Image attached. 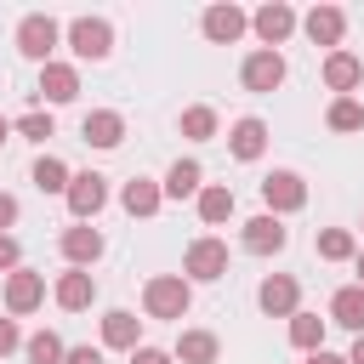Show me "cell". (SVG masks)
Segmentation results:
<instances>
[{
	"instance_id": "obj_1",
	"label": "cell",
	"mask_w": 364,
	"mask_h": 364,
	"mask_svg": "<svg viewBox=\"0 0 364 364\" xmlns=\"http://www.w3.org/2000/svg\"><path fill=\"white\" fill-rule=\"evenodd\" d=\"M188 307H193V284L182 273H154L142 284V313L148 318H188Z\"/></svg>"
},
{
	"instance_id": "obj_2",
	"label": "cell",
	"mask_w": 364,
	"mask_h": 364,
	"mask_svg": "<svg viewBox=\"0 0 364 364\" xmlns=\"http://www.w3.org/2000/svg\"><path fill=\"white\" fill-rule=\"evenodd\" d=\"M57 40H63V23L57 17H46V11H28L23 23H17V51L28 57V63H51V51H57Z\"/></svg>"
},
{
	"instance_id": "obj_3",
	"label": "cell",
	"mask_w": 364,
	"mask_h": 364,
	"mask_svg": "<svg viewBox=\"0 0 364 364\" xmlns=\"http://www.w3.org/2000/svg\"><path fill=\"white\" fill-rule=\"evenodd\" d=\"M63 40L74 46L80 63H102V57L114 51V23H108V17H74V23L63 28Z\"/></svg>"
},
{
	"instance_id": "obj_4",
	"label": "cell",
	"mask_w": 364,
	"mask_h": 364,
	"mask_svg": "<svg viewBox=\"0 0 364 364\" xmlns=\"http://www.w3.org/2000/svg\"><path fill=\"white\" fill-rule=\"evenodd\" d=\"M222 273H228V245L210 239V233L193 239L188 256H182V279H188V284H210V279H222Z\"/></svg>"
},
{
	"instance_id": "obj_5",
	"label": "cell",
	"mask_w": 364,
	"mask_h": 364,
	"mask_svg": "<svg viewBox=\"0 0 364 364\" xmlns=\"http://www.w3.org/2000/svg\"><path fill=\"white\" fill-rule=\"evenodd\" d=\"M296 23H301V17H296V11L284 6V0H267L262 11H250V28H256L262 51H279V46H284V40L296 34Z\"/></svg>"
},
{
	"instance_id": "obj_6",
	"label": "cell",
	"mask_w": 364,
	"mask_h": 364,
	"mask_svg": "<svg viewBox=\"0 0 364 364\" xmlns=\"http://www.w3.org/2000/svg\"><path fill=\"white\" fill-rule=\"evenodd\" d=\"M68 210H74V222H91L102 205H108V176H97V171H74L68 176Z\"/></svg>"
},
{
	"instance_id": "obj_7",
	"label": "cell",
	"mask_w": 364,
	"mask_h": 364,
	"mask_svg": "<svg viewBox=\"0 0 364 364\" xmlns=\"http://www.w3.org/2000/svg\"><path fill=\"white\" fill-rule=\"evenodd\" d=\"M262 205H267V216H290V210H301L307 205V182L296 176V171H273L267 182H262Z\"/></svg>"
},
{
	"instance_id": "obj_8",
	"label": "cell",
	"mask_w": 364,
	"mask_h": 364,
	"mask_svg": "<svg viewBox=\"0 0 364 364\" xmlns=\"http://www.w3.org/2000/svg\"><path fill=\"white\" fill-rule=\"evenodd\" d=\"M40 301H46V273H34V267H17V273H6V313H11V318L34 313Z\"/></svg>"
},
{
	"instance_id": "obj_9",
	"label": "cell",
	"mask_w": 364,
	"mask_h": 364,
	"mask_svg": "<svg viewBox=\"0 0 364 364\" xmlns=\"http://www.w3.org/2000/svg\"><path fill=\"white\" fill-rule=\"evenodd\" d=\"M239 239H245V250H250V256H279V250L290 245V228H284L279 216H267V210H262V216H250V222H245V233H239Z\"/></svg>"
},
{
	"instance_id": "obj_10",
	"label": "cell",
	"mask_w": 364,
	"mask_h": 364,
	"mask_svg": "<svg viewBox=\"0 0 364 364\" xmlns=\"http://www.w3.org/2000/svg\"><path fill=\"white\" fill-rule=\"evenodd\" d=\"M256 301H262V313H267V318H290V313L301 307V284H296L290 273H267V279H262V290H256Z\"/></svg>"
},
{
	"instance_id": "obj_11",
	"label": "cell",
	"mask_w": 364,
	"mask_h": 364,
	"mask_svg": "<svg viewBox=\"0 0 364 364\" xmlns=\"http://www.w3.org/2000/svg\"><path fill=\"white\" fill-rule=\"evenodd\" d=\"M199 28H205V40H210V46H233V40H239V34L250 28V17H245V11H239V6L228 0V6H205Z\"/></svg>"
},
{
	"instance_id": "obj_12",
	"label": "cell",
	"mask_w": 364,
	"mask_h": 364,
	"mask_svg": "<svg viewBox=\"0 0 364 364\" xmlns=\"http://www.w3.org/2000/svg\"><path fill=\"white\" fill-rule=\"evenodd\" d=\"M239 80H245V91H279L284 85V57L279 51H250L245 57V68H239Z\"/></svg>"
},
{
	"instance_id": "obj_13",
	"label": "cell",
	"mask_w": 364,
	"mask_h": 364,
	"mask_svg": "<svg viewBox=\"0 0 364 364\" xmlns=\"http://www.w3.org/2000/svg\"><path fill=\"white\" fill-rule=\"evenodd\" d=\"M301 28H307V40H313V46H330V51H341L347 11H341V6H313V11L301 17Z\"/></svg>"
},
{
	"instance_id": "obj_14",
	"label": "cell",
	"mask_w": 364,
	"mask_h": 364,
	"mask_svg": "<svg viewBox=\"0 0 364 364\" xmlns=\"http://www.w3.org/2000/svg\"><path fill=\"white\" fill-rule=\"evenodd\" d=\"M40 97H46L51 108L74 102V97H80V68H74V63H57V57H51V63L40 68Z\"/></svg>"
},
{
	"instance_id": "obj_15",
	"label": "cell",
	"mask_w": 364,
	"mask_h": 364,
	"mask_svg": "<svg viewBox=\"0 0 364 364\" xmlns=\"http://www.w3.org/2000/svg\"><path fill=\"white\" fill-rule=\"evenodd\" d=\"M80 136H85L91 148H119V142H125V114H114V108H91V114L80 119Z\"/></svg>"
},
{
	"instance_id": "obj_16",
	"label": "cell",
	"mask_w": 364,
	"mask_h": 364,
	"mask_svg": "<svg viewBox=\"0 0 364 364\" xmlns=\"http://www.w3.org/2000/svg\"><path fill=\"white\" fill-rule=\"evenodd\" d=\"M63 256H68V267H85V273H91V262L102 256V233H97L91 222L63 228Z\"/></svg>"
},
{
	"instance_id": "obj_17",
	"label": "cell",
	"mask_w": 364,
	"mask_h": 364,
	"mask_svg": "<svg viewBox=\"0 0 364 364\" xmlns=\"http://www.w3.org/2000/svg\"><path fill=\"white\" fill-rule=\"evenodd\" d=\"M51 296H57V307H63V313H85V307L97 301V279H91L85 267H68V273L57 279V290H51Z\"/></svg>"
},
{
	"instance_id": "obj_18",
	"label": "cell",
	"mask_w": 364,
	"mask_h": 364,
	"mask_svg": "<svg viewBox=\"0 0 364 364\" xmlns=\"http://www.w3.org/2000/svg\"><path fill=\"white\" fill-rule=\"evenodd\" d=\"M102 347L136 353V347H142V318L125 313V307H108V313H102Z\"/></svg>"
},
{
	"instance_id": "obj_19",
	"label": "cell",
	"mask_w": 364,
	"mask_h": 364,
	"mask_svg": "<svg viewBox=\"0 0 364 364\" xmlns=\"http://www.w3.org/2000/svg\"><path fill=\"white\" fill-rule=\"evenodd\" d=\"M324 85H330L336 97H353V91L364 85V63H358L353 51H330V57H324Z\"/></svg>"
},
{
	"instance_id": "obj_20",
	"label": "cell",
	"mask_w": 364,
	"mask_h": 364,
	"mask_svg": "<svg viewBox=\"0 0 364 364\" xmlns=\"http://www.w3.org/2000/svg\"><path fill=\"white\" fill-rule=\"evenodd\" d=\"M228 148H233V159H262L267 154V125L256 119V114H245V119H233V131H228Z\"/></svg>"
},
{
	"instance_id": "obj_21",
	"label": "cell",
	"mask_w": 364,
	"mask_h": 364,
	"mask_svg": "<svg viewBox=\"0 0 364 364\" xmlns=\"http://www.w3.org/2000/svg\"><path fill=\"white\" fill-rule=\"evenodd\" d=\"M330 324L364 336V284H341V290L330 296Z\"/></svg>"
},
{
	"instance_id": "obj_22",
	"label": "cell",
	"mask_w": 364,
	"mask_h": 364,
	"mask_svg": "<svg viewBox=\"0 0 364 364\" xmlns=\"http://www.w3.org/2000/svg\"><path fill=\"white\" fill-rule=\"evenodd\" d=\"M205 188V171H199V159H176L171 171H165V182H159V193L165 199H193Z\"/></svg>"
},
{
	"instance_id": "obj_23",
	"label": "cell",
	"mask_w": 364,
	"mask_h": 364,
	"mask_svg": "<svg viewBox=\"0 0 364 364\" xmlns=\"http://www.w3.org/2000/svg\"><path fill=\"white\" fill-rule=\"evenodd\" d=\"M119 205H125L131 216H154V210L165 205V193H159V182H154V176H131V182L119 188Z\"/></svg>"
},
{
	"instance_id": "obj_24",
	"label": "cell",
	"mask_w": 364,
	"mask_h": 364,
	"mask_svg": "<svg viewBox=\"0 0 364 364\" xmlns=\"http://www.w3.org/2000/svg\"><path fill=\"white\" fill-rule=\"evenodd\" d=\"M216 353H222V341H216L210 330H182L171 358H182V364H216Z\"/></svg>"
},
{
	"instance_id": "obj_25",
	"label": "cell",
	"mask_w": 364,
	"mask_h": 364,
	"mask_svg": "<svg viewBox=\"0 0 364 364\" xmlns=\"http://www.w3.org/2000/svg\"><path fill=\"white\" fill-rule=\"evenodd\" d=\"M193 199H199V222H205V228H216V222L233 216V188H222V182H205Z\"/></svg>"
},
{
	"instance_id": "obj_26",
	"label": "cell",
	"mask_w": 364,
	"mask_h": 364,
	"mask_svg": "<svg viewBox=\"0 0 364 364\" xmlns=\"http://www.w3.org/2000/svg\"><path fill=\"white\" fill-rule=\"evenodd\" d=\"M324 324L330 318H318V313H290V347H301V353H318L324 347Z\"/></svg>"
},
{
	"instance_id": "obj_27",
	"label": "cell",
	"mask_w": 364,
	"mask_h": 364,
	"mask_svg": "<svg viewBox=\"0 0 364 364\" xmlns=\"http://www.w3.org/2000/svg\"><path fill=\"white\" fill-rule=\"evenodd\" d=\"M68 176H74V171H68L57 154H40V159H34V188H40V193H68Z\"/></svg>"
},
{
	"instance_id": "obj_28",
	"label": "cell",
	"mask_w": 364,
	"mask_h": 364,
	"mask_svg": "<svg viewBox=\"0 0 364 364\" xmlns=\"http://www.w3.org/2000/svg\"><path fill=\"white\" fill-rule=\"evenodd\" d=\"M63 336H51V330H34V336H23V358L28 364H63Z\"/></svg>"
},
{
	"instance_id": "obj_29",
	"label": "cell",
	"mask_w": 364,
	"mask_h": 364,
	"mask_svg": "<svg viewBox=\"0 0 364 364\" xmlns=\"http://www.w3.org/2000/svg\"><path fill=\"white\" fill-rule=\"evenodd\" d=\"M313 245H318V256H324V262H353V256H358V239H353L347 228H324Z\"/></svg>"
},
{
	"instance_id": "obj_30",
	"label": "cell",
	"mask_w": 364,
	"mask_h": 364,
	"mask_svg": "<svg viewBox=\"0 0 364 364\" xmlns=\"http://www.w3.org/2000/svg\"><path fill=\"white\" fill-rule=\"evenodd\" d=\"M182 136H188V142H210V136H216V108H205V102L182 108Z\"/></svg>"
},
{
	"instance_id": "obj_31",
	"label": "cell",
	"mask_w": 364,
	"mask_h": 364,
	"mask_svg": "<svg viewBox=\"0 0 364 364\" xmlns=\"http://www.w3.org/2000/svg\"><path fill=\"white\" fill-rule=\"evenodd\" d=\"M324 119H330V131H364V102L358 97H336Z\"/></svg>"
},
{
	"instance_id": "obj_32",
	"label": "cell",
	"mask_w": 364,
	"mask_h": 364,
	"mask_svg": "<svg viewBox=\"0 0 364 364\" xmlns=\"http://www.w3.org/2000/svg\"><path fill=\"white\" fill-rule=\"evenodd\" d=\"M17 131H23L28 142H46V136H57V119H51L46 108H28V114L17 119Z\"/></svg>"
},
{
	"instance_id": "obj_33",
	"label": "cell",
	"mask_w": 364,
	"mask_h": 364,
	"mask_svg": "<svg viewBox=\"0 0 364 364\" xmlns=\"http://www.w3.org/2000/svg\"><path fill=\"white\" fill-rule=\"evenodd\" d=\"M17 267H23V245L11 233H0V273H17Z\"/></svg>"
},
{
	"instance_id": "obj_34",
	"label": "cell",
	"mask_w": 364,
	"mask_h": 364,
	"mask_svg": "<svg viewBox=\"0 0 364 364\" xmlns=\"http://www.w3.org/2000/svg\"><path fill=\"white\" fill-rule=\"evenodd\" d=\"M17 347H23V330H17V318L6 313V318H0V358H6V353H17Z\"/></svg>"
},
{
	"instance_id": "obj_35",
	"label": "cell",
	"mask_w": 364,
	"mask_h": 364,
	"mask_svg": "<svg viewBox=\"0 0 364 364\" xmlns=\"http://www.w3.org/2000/svg\"><path fill=\"white\" fill-rule=\"evenodd\" d=\"M63 364H102V353H97V347H68Z\"/></svg>"
},
{
	"instance_id": "obj_36",
	"label": "cell",
	"mask_w": 364,
	"mask_h": 364,
	"mask_svg": "<svg viewBox=\"0 0 364 364\" xmlns=\"http://www.w3.org/2000/svg\"><path fill=\"white\" fill-rule=\"evenodd\" d=\"M131 364H176V358H171V353H159V347H136V353H131Z\"/></svg>"
},
{
	"instance_id": "obj_37",
	"label": "cell",
	"mask_w": 364,
	"mask_h": 364,
	"mask_svg": "<svg viewBox=\"0 0 364 364\" xmlns=\"http://www.w3.org/2000/svg\"><path fill=\"white\" fill-rule=\"evenodd\" d=\"M11 222H17V199H11V193H0V233H6Z\"/></svg>"
},
{
	"instance_id": "obj_38",
	"label": "cell",
	"mask_w": 364,
	"mask_h": 364,
	"mask_svg": "<svg viewBox=\"0 0 364 364\" xmlns=\"http://www.w3.org/2000/svg\"><path fill=\"white\" fill-rule=\"evenodd\" d=\"M307 364H347L341 353H330V347H318V353H307Z\"/></svg>"
},
{
	"instance_id": "obj_39",
	"label": "cell",
	"mask_w": 364,
	"mask_h": 364,
	"mask_svg": "<svg viewBox=\"0 0 364 364\" xmlns=\"http://www.w3.org/2000/svg\"><path fill=\"white\" fill-rule=\"evenodd\" d=\"M347 364H364V336L353 341V353H347Z\"/></svg>"
},
{
	"instance_id": "obj_40",
	"label": "cell",
	"mask_w": 364,
	"mask_h": 364,
	"mask_svg": "<svg viewBox=\"0 0 364 364\" xmlns=\"http://www.w3.org/2000/svg\"><path fill=\"white\" fill-rule=\"evenodd\" d=\"M6 136H11V119H6V114H0V142H6Z\"/></svg>"
},
{
	"instance_id": "obj_41",
	"label": "cell",
	"mask_w": 364,
	"mask_h": 364,
	"mask_svg": "<svg viewBox=\"0 0 364 364\" xmlns=\"http://www.w3.org/2000/svg\"><path fill=\"white\" fill-rule=\"evenodd\" d=\"M358 284H364V250H358Z\"/></svg>"
}]
</instances>
